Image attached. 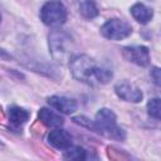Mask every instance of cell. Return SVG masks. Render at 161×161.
Segmentation results:
<instances>
[{"label": "cell", "mask_w": 161, "mask_h": 161, "mask_svg": "<svg viewBox=\"0 0 161 161\" xmlns=\"http://www.w3.org/2000/svg\"><path fill=\"white\" fill-rule=\"evenodd\" d=\"M69 67L73 77L78 82L89 86L107 84L113 77L109 68L98 65L97 62L87 54H78L73 57L69 62Z\"/></svg>", "instance_id": "obj_1"}, {"label": "cell", "mask_w": 161, "mask_h": 161, "mask_svg": "<svg viewBox=\"0 0 161 161\" xmlns=\"http://www.w3.org/2000/svg\"><path fill=\"white\" fill-rule=\"evenodd\" d=\"M92 131L111 140L123 141L126 138L125 131L117 125V116L108 108H101L96 113Z\"/></svg>", "instance_id": "obj_2"}, {"label": "cell", "mask_w": 161, "mask_h": 161, "mask_svg": "<svg viewBox=\"0 0 161 161\" xmlns=\"http://www.w3.org/2000/svg\"><path fill=\"white\" fill-rule=\"evenodd\" d=\"M48 45L52 58L58 63H69L73 58L74 43L64 30H52L48 36Z\"/></svg>", "instance_id": "obj_3"}, {"label": "cell", "mask_w": 161, "mask_h": 161, "mask_svg": "<svg viewBox=\"0 0 161 161\" xmlns=\"http://www.w3.org/2000/svg\"><path fill=\"white\" fill-rule=\"evenodd\" d=\"M67 8L59 0L47 1L40 9V20L52 28H58L67 21Z\"/></svg>", "instance_id": "obj_4"}, {"label": "cell", "mask_w": 161, "mask_h": 161, "mask_svg": "<svg viewBox=\"0 0 161 161\" xmlns=\"http://www.w3.org/2000/svg\"><path fill=\"white\" fill-rule=\"evenodd\" d=\"M101 34L109 40H122L132 34V26L121 19H109L101 26Z\"/></svg>", "instance_id": "obj_5"}, {"label": "cell", "mask_w": 161, "mask_h": 161, "mask_svg": "<svg viewBox=\"0 0 161 161\" xmlns=\"http://www.w3.org/2000/svg\"><path fill=\"white\" fill-rule=\"evenodd\" d=\"M123 58L138 67H147L150 64V50L145 45H130L122 48Z\"/></svg>", "instance_id": "obj_6"}, {"label": "cell", "mask_w": 161, "mask_h": 161, "mask_svg": "<svg viewBox=\"0 0 161 161\" xmlns=\"http://www.w3.org/2000/svg\"><path fill=\"white\" fill-rule=\"evenodd\" d=\"M114 93L123 101L131 103H138L143 98L142 91L128 80H119L114 84Z\"/></svg>", "instance_id": "obj_7"}, {"label": "cell", "mask_w": 161, "mask_h": 161, "mask_svg": "<svg viewBox=\"0 0 161 161\" xmlns=\"http://www.w3.org/2000/svg\"><path fill=\"white\" fill-rule=\"evenodd\" d=\"M47 141L52 147H54L57 150H67L68 147L72 146V142H73L69 132H67L65 130H62L59 127L48 133Z\"/></svg>", "instance_id": "obj_8"}, {"label": "cell", "mask_w": 161, "mask_h": 161, "mask_svg": "<svg viewBox=\"0 0 161 161\" xmlns=\"http://www.w3.org/2000/svg\"><path fill=\"white\" fill-rule=\"evenodd\" d=\"M48 104L58 111L59 113L72 114L77 111V102L73 98L63 97V96H52L48 98Z\"/></svg>", "instance_id": "obj_9"}, {"label": "cell", "mask_w": 161, "mask_h": 161, "mask_svg": "<svg viewBox=\"0 0 161 161\" xmlns=\"http://www.w3.org/2000/svg\"><path fill=\"white\" fill-rule=\"evenodd\" d=\"M38 117H39V121L49 128H58V127L63 126V123H64V119H63V117H60V114H58L48 108H42L38 113Z\"/></svg>", "instance_id": "obj_10"}, {"label": "cell", "mask_w": 161, "mask_h": 161, "mask_svg": "<svg viewBox=\"0 0 161 161\" xmlns=\"http://www.w3.org/2000/svg\"><path fill=\"white\" fill-rule=\"evenodd\" d=\"M131 15L133 19L141 24H147L153 18V10L148 6H146L142 3H137L131 6Z\"/></svg>", "instance_id": "obj_11"}, {"label": "cell", "mask_w": 161, "mask_h": 161, "mask_svg": "<svg viewBox=\"0 0 161 161\" xmlns=\"http://www.w3.org/2000/svg\"><path fill=\"white\" fill-rule=\"evenodd\" d=\"M29 116H30L29 112L21 107L13 106L9 108V121L15 127H20L24 123H26V121L29 119Z\"/></svg>", "instance_id": "obj_12"}, {"label": "cell", "mask_w": 161, "mask_h": 161, "mask_svg": "<svg viewBox=\"0 0 161 161\" xmlns=\"http://www.w3.org/2000/svg\"><path fill=\"white\" fill-rule=\"evenodd\" d=\"M78 11L84 19H93L98 15V8L94 0H78Z\"/></svg>", "instance_id": "obj_13"}, {"label": "cell", "mask_w": 161, "mask_h": 161, "mask_svg": "<svg viewBox=\"0 0 161 161\" xmlns=\"http://www.w3.org/2000/svg\"><path fill=\"white\" fill-rule=\"evenodd\" d=\"M64 158L67 160H87V150H84L80 146H70L67 150H64Z\"/></svg>", "instance_id": "obj_14"}, {"label": "cell", "mask_w": 161, "mask_h": 161, "mask_svg": "<svg viewBox=\"0 0 161 161\" xmlns=\"http://www.w3.org/2000/svg\"><path fill=\"white\" fill-rule=\"evenodd\" d=\"M147 112L148 114L155 118L160 119L161 117V108H160V98H152L147 102Z\"/></svg>", "instance_id": "obj_15"}, {"label": "cell", "mask_w": 161, "mask_h": 161, "mask_svg": "<svg viewBox=\"0 0 161 161\" xmlns=\"http://www.w3.org/2000/svg\"><path fill=\"white\" fill-rule=\"evenodd\" d=\"M151 77L153 78V82L156 86H160V68L153 67L151 69Z\"/></svg>", "instance_id": "obj_16"}, {"label": "cell", "mask_w": 161, "mask_h": 161, "mask_svg": "<svg viewBox=\"0 0 161 161\" xmlns=\"http://www.w3.org/2000/svg\"><path fill=\"white\" fill-rule=\"evenodd\" d=\"M0 57H5V58H10V55L4 50V49H1L0 48Z\"/></svg>", "instance_id": "obj_17"}, {"label": "cell", "mask_w": 161, "mask_h": 161, "mask_svg": "<svg viewBox=\"0 0 161 161\" xmlns=\"http://www.w3.org/2000/svg\"><path fill=\"white\" fill-rule=\"evenodd\" d=\"M3 147H4V145H3V142L0 141V148H3Z\"/></svg>", "instance_id": "obj_18"}, {"label": "cell", "mask_w": 161, "mask_h": 161, "mask_svg": "<svg viewBox=\"0 0 161 161\" xmlns=\"http://www.w3.org/2000/svg\"><path fill=\"white\" fill-rule=\"evenodd\" d=\"M0 21H1V15H0Z\"/></svg>", "instance_id": "obj_19"}]
</instances>
